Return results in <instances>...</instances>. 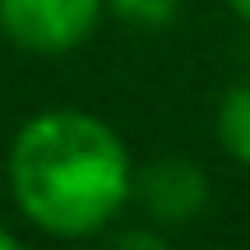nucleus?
I'll return each mask as SVG.
<instances>
[{
	"label": "nucleus",
	"instance_id": "423d86ee",
	"mask_svg": "<svg viewBox=\"0 0 250 250\" xmlns=\"http://www.w3.org/2000/svg\"><path fill=\"white\" fill-rule=\"evenodd\" d=\"M102 250H171V241L158 227H125V232H116Z\"/></svg>",
	"mask_w": 250,
	"mask_h": 250
},
{
	"label": "nucleus",
	"instance_id": "7ed1b4c3",
	"mask_svg": "<svg viewBox=\"0 0 250 250\" xmlns=\"http://www.w3.org/2000/svg\"><path fill=\"white\" fill-rule=\"evenodd\" d=\"M130 204H139L153 227H186L208 208V176L199 162L181 153H162L134 171Z\"/></svg>",
	"mask_w": 250,
	"mask_h": 250
},
{
	"label": "nucleus",
	"instance_id": "20e7f679",
	"mask_svg": "<svg viewBox=\"0 0 250 250\" xmlns=\"http://www.w3.org/2000/svg\"><path fill=\"white\" fill-rule=\"evenodd\" d=\"M218 144H223V153L232 162H241L250 167V74L236 83H227V93L218 98Z\"/></svg>",
	"mask_w": 250,
	"mask_h": 250
},
{
	"label": "nucleus",
	"instance_id": "6e6552de",
	"mask_svg": "<svg viewBox=\"0 0 250 250\" xmlns=\"http://www.w3.org/2000/svg\"><path fill=\"white\" fill-rule=\"evenodd\" d=\"M227 5L236 9V19H246V23H250V0H227Z\"/></svg>",
	"mask_w": 250,
	"mask_h": 250
},
{
	"label": "nucleus",
	"instance_id": "f257e3e1",
	"mask_svg": "<svg viewBox=\"0 0 250 250\" xmlns=\"http://www.w3.org/2000/svg\"><path fill=\"white\" fill-rule=\"evenodd\" d=\"M5 176L28 227L56 241H88L125 213L134 162L102 116L83 107H46L14 130Z\"/></svg>",
	"mask_w": 250,
	"mask_h": 250
},
{
	"label": "nucleus",
	"instance_id": "0eeeda50",
	"mask_svg": "<svg viewBox=\"0 0 250 250\" xmlns=\"http://www.w3.org/2000/svg\"><path fill=\"white\" fill-rule=\"evenodd\" d=\"M0 250H28V246H23V236H19V232H9V227L0 223Z\"/></svg>",
	"mask_w": 250,
	"mask_h": 250
},
{
	"label": "nucleus",
	"instance_id": "39448f33",
	"mask_svg": "<svg viewBox=\"0 0 250 250\" xmlns=\"http://www.w3.org/2000/svg\"><path fill=\"white\" fill-rule=\"evenodd\" d=\"M181 5L186 0H107V14H116L121 23L130 28H171L181 19Z\"/></svg>",
	"mask_w": 250,
	"mask_h": 250
},
{
	"label": "nucleus",
	"instance_id": "f03ea898",
	"mask_svg": "<svg viewBox=\"0 0 250 250\" xmlns=\"http://www.w3.org/2000/svg\"><path fill=\"white\" fill-rule=\"evenodd\" d=\"M107 0H0V33L28 56H70L98 33Z\"/></svg>",
	"mask_w": 250,
	"mask_h": 250
}]
</instances>
